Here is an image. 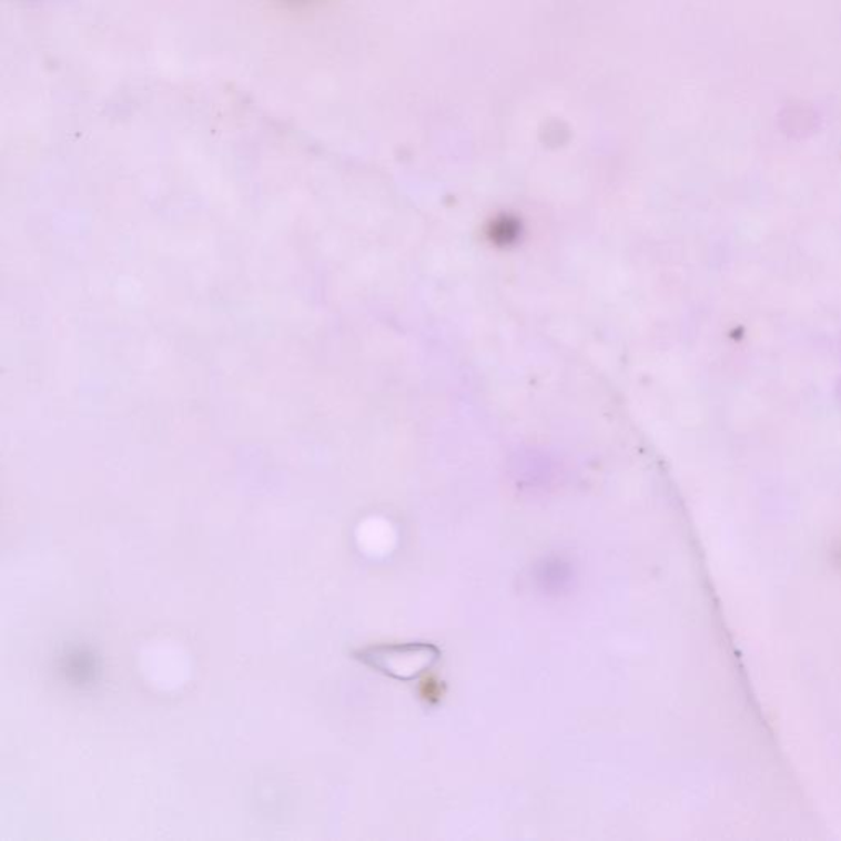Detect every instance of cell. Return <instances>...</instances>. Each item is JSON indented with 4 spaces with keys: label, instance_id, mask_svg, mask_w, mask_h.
Returning <instances> with one entry per match:
<instances>
[{
    "label": "cell",
    "instance_id": "cell-1",
    "mask_svg": "<svg viewBox=\"0 0 841 841\" xmlns=\"http://www.w3.org/2000/svg\"><path fill=\"white\" fill-rule=\"evenodd\" d=\"M282 2L290 3L293 7H306L310 6L311 0H282Z\"/></svg>",
    "mask_w": 841,
    "mask_h": 841
}]
</instances>
